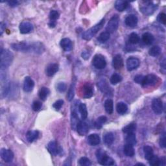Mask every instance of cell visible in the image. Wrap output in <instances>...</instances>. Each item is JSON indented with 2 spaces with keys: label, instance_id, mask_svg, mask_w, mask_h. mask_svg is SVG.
Here are the masks:
<instances>
[{
  "label": "cell",
  "instance_id": "obj_9",
  "mask_svg": "<svg viewBox=\"0 0 166 166\" xmlns=\"http://www.w3.org/2000/svg\"><path fill=\"white\" fill-rule=\"evenodd\" d=\"M158 81V77L154 75V74H149L146 76H144V81L142 83L143 87H152V86H155Z\"/></svg>",
  "mask_w": 166,
  "mask_h": 166
},
{
  "label": "cell",
  "instance_id": "obj_19",
  "mask_svg": "<svg viewBox=\"0 0 166 166\" xmlns=\"http://www.w3.org/2000/svg\"><path fill=\"white\" fill-rule=\"evenodd\" d=\"M60 46L65 51H70L72 50V48H73L72 42L71 41V40L67 38L61 40L60 42Z\"/></svg>",
  "mask_w": 166,
  "mask_h": 166
},
{
  "label": "cell",
  "instance_id": "obj_11",
  "mask_svg": "<svg viewBox=\"0 0 166 166\" xmlns=\"http://www.w3.org/2000/svg\"><path fill=\"white\" fill-rule=\"evenodd\" d=\"M76 130L80 136H85L89 131V126L85 121H80L77 125Z\"/></svg>",
  "mask_w": 166,
  "mask_h": 166
},
{
  "label": "cell",
  "instance_id": "obj_37",
  "mask_svg": "<svg viewBox=\"0 0 166 166\" xmlns=\"http://www.w3.org/2000/svg\"><path fill=\"white\" fill-rule=\"evenodd\" d=\"M122 79L123 78L120 75L118 74V73H114V74H113L111 77H110V82L112 84L115 85L120 83L122 81Z\"/></svg>",
  "mask_w": 166,
  "mask_h": 166
},
{
  "label": "cell",
  "instance_id": "obj_48",
  "mask_svg": "<svg viewBox=\"0 0 166 166\" xmlns=\"http://www.w3.org/2000/svg\"><path fill=\"white\" fill-rule=\"evenodd\" d=\"M157 20L160 23L164 24V25H165V23H166V14L165 13H160L158 16Z\"/></svg>",
  "mask_w": 166,
  "mask_h": 166
},
{
  "label": "cell",
  "instance_id": "obj_29",
  "mask_svg": "<svg viewBox=\"0 0 166 166\" xmlns=\"http://www.w3.org/2000/svg\"><path fill=\"white\" fill-rule=\"evenodd\" d=\"M104 109L108 114H112L114 111V103L110 99H108L104 102Z\"/></svg>",
  "mask_w": 166,
  "mask_h": 166
},
{
  "label": "cell",
  "instance_id": "obj_42",
  "mask_svg": "<svg viewBox=\"0 0 166 166\" xmlns=\"http://www.w3.org/2000/svg\"><path fill=\"white\" fill-rule=\"evenodd\" d=\"M149 163L152 166H159L160 165V158H159L157 156L153 155L149 160Z\"/></svg>",
  "mask_w": 166,
  "mask_h": 166
},
{
  "label": "cell",
  "instance_id": "obj_21",
  "mask_svg": "<svg viewBox=\"0 0 166 166\" xmlns=\"http://www.w3.org/2000/svg\"><path fill=\"white\" fill-rule=\"evenodd\" d=\"M79 117L77 114V111L75 110V108L73 107L72 108V111H71V127L73 129V130H75L77 124L79 122Z\"/></svg>",
  "mask_w": 166,
  "mask_h": 166
},
{
  "label": "cell",
  "instance_id": "obj_1",
  "mask_svg": "<svg viewBox=\"0 0 166 166\" xmlns=\"http://www.w3.org/2000/svg\"><path fill=\"white\" fill-rule=\"evenodd\" d=\"M14 55L8 50H2L0 57V67L1 70H5L12 64Z\"/></svg>",
  "mask_w": 166,
  "mask_h": 166
},
{
  "label": "cell",
  "instance_id": "obj_15",
  "mask_svg": "<svg viewBox=\"0 0 166 166\" xmlns=\"http://www.w3.org/2000/svg\"><path fill=\"white\" fill-rule=\"evenodd\" d=\"M34 87V82L30 77H26L23 83V90L26 92L32 91Z\"/></svg>",
  "mask_w": 166,
  "mask_h": 166
},
{
  "label": "cell",
  "instance_id": "obj_17",
  "mask_svg": "<svg viewBox=\"0 0 166 166\" xmlns=\"http://www.w3.org/2000/svg\"><path fill=\"white\" fill-rule=\"evenodd\" d=\"M112 66L115 70H121L123 66V60L120 55H116L112 60Z\"/></svg>",
  "mask_w": 166,
  "mask_h": 166
},
{
  "label": "cell",
  "instance_id": "obj_22",
  "mask_svg": "<svg viewBox=\"0 0 166 166\" xmlns=\"http://www.w3.org/2000/svg\"><path fill=\"white\" fill-rule=\"evenodd\" d=\"M101 142V138L97 134H91L88 137V143L92 146L98 145Z\"/></svg>",
  "mask_w": 166,
  "mask_h": 166
},
{
  "label": "cell",
  "instance_id": "obj_47",
  "mask_svg": "<svg viewBox=\"0 0 166 166\" xmlns=\"http://www.w3.org/2000/svg\"><path fill=\"white\" fill-rule=\"evenodd\" d=\"M57 89L58 90V91L59 92H61V93H63V92H64L66 89H67V86L64 83H59L57 84Z\"/></svg>",
  "mask_w": 166,
  "mask_h": 166
},
{
  "label": "cell",
  "instance_id": "obj_34",
  "mask_svg": "<svg viewBox=\"0 0 166 166\" xmlns=\"http://www.w3.org/2000/svg\"><path fill=\"white\" fill-rule=\"evenodd\" d=\"M98 87H99V89L102 92H103V93L106 94L110 93V88L108 87L107 83L104 81V80H102V81H101L99 83H98Z\"/></svg>",
  "mask_w": 166,
  "mask_h": 166
},
{
  "label": "cell",
  "instance_id": "obj_26",
  "mask_svg": "<svg viewBox=\"0 0 166 166\" xmlns=\"http://www.w3.org/2000/svg\"><path fill=\"white\" fill-rule=\"evenodd\" d=\"M155 40L154 36L150 33H145L142 35V41L146 45H151Z\"/></svg>",
  "mask_w": 166,
  "mask_h": 166
},
{
  "label": "cell",
  "instance_id": "obj_25",
  "mask_svg": "<svg viewBox=\"0 0 166 166\" xmlns=\"http://www.w3.org/2000/svg\"><path fill=\"white\" fill-rule=\"evenodd\" d=\"M116 110L120 115H123L127 113L128 110V107L123 102H119L116 105Z\"/></svg>",
  "mask_w": 166,
  "mask_h": 166
},
{
  "label": "cell",
  "instance_id": "obj_55",
  "mask_svg": "<svg viewBox=\"0 0 166 166\" xmlns=\"http://www.w3.org/2000/svg\"><path fill=\"white\" fill-rule=\"evenodd\" d=\"M136 165H144V164H137Z\"/></svg>",
  "mask_w": 166,
  "mask_h": 166
},
{
  "label": "cell",
  "instance_id": "obj_7",
  "mask_svg": "<svg viewBox=\"0 0 166 166\" xmlns=\"http://www.w3.org/2000/svg\"><path fill=\"white\" fill-rule=\"evenodd\" d=\"M119 18L118 15H114L110 18L106 27L107 32L109 33H113L116 31L119 26Z\"/></svg>",
  "mask_w": 166,
  "mask_h": 166
},
{
  "label": "cell",
  "instance_id": "obj_39",
  "mask_svg": "<svg viewBox=\"0 0 166 166\" xmlns=\"http://www.w3.org/2000/svg\"><path fill=\"white\" fill-rule=\"evenodd\" d=\"M107 118L106 116H104V115L100 116L97 119V121L95 122L94 125L97 128L99 129L102 127L103 125L107 121Z\"/></svg>",
  "mask_w": 166,
  "mask_h": 166
},
{
  "label": "cell",
  "instance_id": "obj_4",
  "mask_svg": "<svg viewBox=\"0 0 166 166\" xmlns=\"http://www.w3.org/2000/svg\"><path fill=\"white\" fill-rule=\"evenodd\" d=\"M11 47L14 51L20 52H30L33 51V43L32 44H29V43L25 42L14 43V44L11 45Z\"/></svg>",
  "mask_w": 166,
  "mask_h": 166
},
{
  "label": "cell",
  "instance_id": "obj_50",
  "mask_svg": "<svg viewBox=\"0 0 166 166\" xmlns=\"http://www.w3.org/2000/svg\"><path fill=\"white\" fill-rule=\"evenodd\" d=\"M160 145L161 147L162 148H165V134L164 133L162 134V136L160 138Z\"/></svg>",
  "mask_w": 166,
  "mask_h": 166
},
{
  "label": "cell",
  "instance_id": "obj_30",
  "mask_svg": "<svg viewBox=\"0 0 166 166\" xmlns=\"http://www.w3.org/2000/svg\"><path fill=\"white\" fill-rule=\"evenodd\" d=\"M114 140V136L112 132H107V134H104V136L103 137V141L104 144L110 146L111 145Z\"/></svg>",
  "mask_w": 166,
  "mask_h": 166
},
{
  "label": "cell",
  "instance_id": "obj_46",
  "mask_svg": "<svg viewBox=\"0 0 166 166\" xmlns=\"http://www.w3.org/2000/svg\"><path fill=\"white\" fill-rule=\"evenodd\" d=\"M63 104H64V101L63 99H59L53 104V107L58 111V110H59L61 108H62Z\"/></svg>",
  "mask_w": 166,
  "mask_h": 166
},
{
  "label": "cell",
  "instance_id": "obj_5",
  "mask_svg": "<svg viewBox=\"0 0 166 166\" xmlns=\"http://www.w3.org/2000/svg\"><path fill=\"white\" fill-rule=\"evenodd\" d=\"M144 4L140 7V11L145 16L152 15L157 9V6L150 2H144Z\"/></svg>",
  "mask_w": 166,
  "mask_h": 166
},
{
  "label": "cell",
  "instance_id": "obj_51",
  "mask_svg": "<svg viewBox=\"0 0 166 166\" xmlns=\"http://www.w3.org/2000/svg\"><path fill=\"white\" fill-rule=\"evenodd\" d=\"M7 3L9 5L10 7H16V6H18V4H19V2H18V1H9V2H7Z\"/></svg>",
  "mask_w": 166,
  "mask_h": 166
},
{
  "label": "cell",
  "instance_id": "obj_36",
  "mask_svg": "<svg viewBox=\"0 0 166 166\" xmlns=\"http://www.w3.org/2000/svg\"><path fill=\"white\" fill-rule=\"evenodd\" d=\"M136 130V123H130L125 126L123 128V132L125 134L134 133Z\"/></svg>",
  "mask_w": 166,
  "mask_h": 166
},
{
  "label": "cell",
  "instance_id": "obj_33",
  "mask_svg": "<svg viewBox=\"0 0 166 166\" xmlns=\"http://www.w3.org/2000/svg\"><path fill=\"white\" fill-rule=\"evenodd\" d=\"M126 144L134 146L136 144V137L134 133L127 134V136L125 138Z\"/></svg>",
  "mask_w": 166,
  "mask_h": 166
},
{
  "label": "cell",
  "instance_id": "obj_49",
  "mask_svg": "<svg viewBox=\"0 0 166 166\" xmlns=\"http://www.w3.org/2000/svg\"><path fill=\"white\" fill-rule=\"evenodd\" d=\"M144 79V76L141 75H138L134 77V81L136 82V83L140 84H142Z\"/></svg>",
  "mask_w": 166,
  "mask_h": 166
},
{
  "label": "cell",
  "instance_id": "obj_6",
  "mask_svg": "<svg viewBox=\"0 0 166 166\" xmlns=\"http://www.w3.org/2000/svg\"><path fill=\"white\" fill-rule=\"evenodd\" d=\"M92 64L98 70H103L107 66V61L105 58L102 55H95L93 60H92Z\"/></svg>",
  "mask_w": 166,
  "mask_h": 166
},
{
  "label": "cell",
  "instance_id": "obj_44",
  "mask_svg": "<svg viewBox=\"0 0 166 166\" xmlns=\"http://www.w3.org/2000/svg\"><path fill=\"white\" fill-rule=\"evenodd\" d=\"M79 164L81 166H90L91 165L90 159H88L87 157H82L80 158Z\"/></svg>",
  "mask_w": 166,
  "mask_h": 166
},
{
  "label": "cell",
  "instance_id": "obj_40",
  "mask_svg": "<svg viewBox=\"0 0 166 166\" xmlns=\"http://www.w3.org/2000/svg\"><path fill=\"white\" fill-rule=\"evenodd\" d=\"M161 48L158 46H155L152 47L149 51V54L152 57H157L160 54Z\"/></svg>",
  "mask_w": 166,
  "mask_h": 166
},
{
  "label": "cell",
  "instance_id": "obj_41",
  "mask_svg": "<svg viewBox=\"0 0 166 166\" xmlns=\"http://www.w3.org/2000/svg\"><path fill=\"white\" fill-rule=\"evenodd\" d=\"M75 83H72V84H71L70 87L69 88L68 93H67V99H68L70 101H72L73 99V97H74V95H75Z\"/></svg>",
  "mask_w": 166,
  "mask_h": 166
},
{
  "label": "cell",
  "instance_id": "obj_23",
  "mask_svg": "<svg viewBox=\"0 0 166 166\" xmlns=\"http://www.w3.org/2000/svg\"><path fill=\"white\" fill-rule=\"evenodd\" d=\"M60 14L58 13L57 10H51L50 13V26L51 27H55V26H56V21L57 20H58L59 18Z\"/></svg>",
  "mask_w": 166,
  "mask_h": 166
},
{
  "label": "cell",
  "instance_id": "obj_27",
  "mask_svg": "<svg viewBox=\"0 0 166 166\" xmlns=\"http://www.w3.org/2000/svg\"><path fill=\"white\" fill-rule=\"evenodd\" d=\"M128 5V3L127 2L118 0V1H116L115 3V8L118 11L122 12L125 10L127 8Z\"/></svg>",
  "mask_w": 166,
  "mask_h": 166
},
{
  "label": "cell",
  "instance_id": "obj_54",
  "mask_svg": "<svg viewBox=\"0 0 166 166\" xmlns=\"http://www.w3.org/2000/svg\"><path fill=\"white\" fill-rule=\"evenodd\" d=\"M160 66H161V67H162L164 70H165V59H164L161 62Z\"/></svg>",
  "mask_w": 166,
  "mask_h": 166
},
{
  "label": "cell",
  "instance_id": "obj_18",
  "mask_svg": "<svg viewBox=\"0 0 166 166\" xmlns=\"http://www.w3.org/2000/svg\"><path fill=\"white\" fill-rule=\"evenodd\" d=\"M138 19L136 15L134 14H130L127 16L125 20V23L126 26H127L129 27H134L136 26L138 23Z\"/></svg>",
  "mask_w": 166,
  "mask_h": 166
},
{
  "label": "cell",
  "instance_id": "obj_24",
  "mask_svg": "<svg viewBox=\"0 0 166 166\" xmlns=\"http://www.w3.org/2000/svg\"><path fill=\"white\" fill-rule=\"evenodd\" d=\"M39 136V132L38 131H30L26 134V138L30 143H32L37 139Z\"/></svg>",
  "mask_w": 166,
  "mask_h": 166
},
{
  "label": "cell",
  "instance_id": "obj_16",
  "mask_svg": "<svg viewBox=\"0 0 166 166\" xmlns=\"http://www.w3.org/2000/svg\"><path fill=\"white\" fill-rule=\"evenodd\" d=\"M20 31L22 34H27L33 30V26L30 23L23 22L20 24Z\"/></svg>",
  "mask_w": 166,
  "mask_h": 166
},
{
  "label": "cell",
  "instance_id": "obj_10",
  "mask_svg": "<svg viewBox=\"0 0 166 166\" xmlns=\"http://www.w3.org/2000/svg\"><path fill=\"white\" fill-rule=\"evenodd\" d=\"M152 109L156 114H161L163 111V103L160 99H154L152 101Z\"/></svg>",
  "mask_w": 166,
  "mask_h": 166
},
{
  "label": "cell",
  "instance_id": "obj_35",
  "mask_svg": "<svg viewBox=\"0 0 166 166\" xmlns=\"http://www.w3.org/2000/svg\"><path fill=\"white\" fill-rule=\"evenodd\" d=\"M144 152L145 155V158L147 160H149L154 155L153 154V149L149 145H145L144 147Z\"/></svg>",
  "mask_w": 166,
  "mask_h": 166
},
{
  "label": "cell",
  "instance_id": "obj_14",
  "mask_svg": "<svg viewBox=\"0 0 166 166\" xmlns=\"http://www.w3.org/2000/svg\"><path fill=\"white\" fill-rule=\"evenodd\" d=\"M0 155L5 162H10L14 158V153L13 151L7 149H2L0 151Z\"/></svg>",
  "mask_w": 166,
  "mask_h": 166
},
{
  "label": "cell",
  "instance_id": "obj_3",
  "mask_svg": "<svg viewBox=\"0 0 166 166\" xmlns=\"http://www.w3.org/2000/svg\"><path fill=\"white\" fill-rule=\"evenodd\" d=\"M104 19H103L99 23L96 24L94 27H91L83 34V38L85 40H90L98 33V31L103 27L104 24Z\"/></svg>",
  "mask_w": 166,
  "mask_h": 166
},
{
  "label": "cell",
  "instance_id": "obj_13",
  "mask_svg": "<svg viewBox=\"0 0 166 166\" xmlns=\"http://www.w3.org/2000/svg\"><path fill=\"white\" fill-rule=\"evenodd\" d=\"M140 60L137 58L131 57L127 60V68L128 71H132L136 70L140 66Z\"/></svg>",
  "mask_w": 166,
  "mask_h": 166
},
{
  "label": "cell",
  "instance_id": "obj_32",
  "mask_svg": "<svg viewBox=\"0 0 166 166\" xmlns=\"http://www.w3.org/2000/svg\"><path fill=\"white\" fill-rule=\"evenodd\" d=\"M50 93V91L47 87H42L38 92V96L42 101H46Z\"/></svg>",
  "mask_w": 166,
  "mask_h": 166
},
{
  "label": "cell",
  "instance_id": "obj_52",
  "mask_svg": "<svg viewBox=\"0 0 166 166\" xmlns=\"http://www.w3.org/2000/svg\"><path fill=\"white\" fill-rule=\"evenodd\" d=\"M90 54L88 53V51H84V52H83V53H82V57H83V58L84 59L87 60V59H89V57H90Z\"/></svg>",
  "mask_w": 166,
  "mask_h": 166
},
{
  "label": "cell",
  "instance_id": "obj_45",
  "mask_svg": "<svg viewBox=\"0 0 166 166\" xmlns=\"http://www.w3.org/2000/svg\"><path fill=\"white\" fill-rule=\"evenodd\" d=\"M42 104L40 101H35L33 102L32 104V108L35 112H38L40 109L42 108Z\"/></svg>",
  "mask_w": 166,
  "mask_h": 166
},
{
  "label": "cell",
  "instance_id": "obj_53",
  "mask_svg": "<svg viewBox=\"0 0 166 166\" xmlns=\"http://www.w3.org/2000/svg\"><path fill=\"white\" fill-rule=\"evenodd\" d=\"M5 28V25L3 23H1V24H0V31H1V35H2L3 31H4V29Z\"/></svg>",
  "mask_w": 166,
  "mask_h": 166
},
{
  "label": "cell",
  "instance_id": "obj_2",
  "mask_svg": "<svg viewBox=\"0 0 166 166\" xmlns=\"http://www.w3.org/2000/svg\"><path fill=\"white\" fill-rule=\"evenodd\" d=\"M96 157L97 161L102 165L110 166L115 164L114 160L109 157L107 153L102 149H98L96 152Z\"/></svg>",
  "mask_w": 166,
  "mask_h": 166
},
{
  "label": "cell",
  "instance_id": "obj_20",
  "mask_svg": "<svg viewBox=\"0 0 166 166\" xmlns=\"http://www.w3.org/2000/svg\"><path fill=\"white\" fill-rule=\"evenodd\" d=\"M59 66L58 64H56V63L50 64L46 68V75L48 77H52L59 71Z\"/></svg>",
  "mask_w": 166,
  "mask_h": 166
},
{
  "label": "cell",
  "instance_id": "obj_43",
  "mask_svg": "<svg viewBox=\"0 0 166 166\" xmlns=\"http://www.w3.org/2000/svg\"><path fill=\"white\" fill-rule=\"evenodd\" d=\"M110 36V34L107 31L103 32L101 33L100 35L99 36V37H98V40H99L101 43H104L109 40Z\"/></svg>",
  "mask_w": 166,
  "mask_h": 166
},
{
  "label": "cell",
  "instance_id": "obj_12",
  "mask_svg": "<svg viewBox=\"0 0 166 166\" xmlns=\"http://www.w3.org/2000/svg\"><path fill=\"white\" fill-rule=\"evenodd\" d=\"M83 97L85 99H88L94 95V88L89 83H86L83 85L82 88Z\"/></svg>",
  "mask_w": 166,
  "mask_h": 166
},
{
  "label": "cell",
  "instance_id": "obj_8",
  "mask_svg": "<svg viewBox=\"0 0 166 166\" xmlns=\"http://www.w3.org/2000/svg\"><path fill=\"white\" fill-rule=\"evenodd\" d=\"M47 150L49 151L52 155L57 156L62 152L63 150L61 147L58 145V144L55 141H51L48 144L47 146Z\"/></svg>",
  "mask_w": 166,
  "mask_h": 166
},
{
  "label": "cell",
  "instance_id": "obj_38",
  "mask_svg": "<svg viewBox=\"0 0 166 166\" xmlns=\"http://www.w3.org/2000/svg\"><path fill=\"white\" fill-rule=\"evenodd\" d=\"M128 42L132 44H136L140 42V36L136 33H132L129 35Z\"/></svg>",
  "mask_w": 166,
  "mask_h": 166
},
{
  "label": "cell",
  "instance_id": "obj_31",
  "mask_svg": "<svg viewBox=\"0 0 166 166\" xmlns=\"http://www.w3.org/2000/svg\"><path fill=\"white\" fill-rule=\"evenodd\" d=\"M123 152L125 153V155L128 157H132L135 155L134 146L127 144H126L124 146Z\"/></svg>",
  "mask_w": 166,
  "mask_h": 166
},
{
  "label": "cell",
  "instance_id": "obj_28",
  "mask_svg": "<svg viewBox=\"0 0 166 166\" xmlns=\"http://www.w3.org/2000/svg\"><path fill=\"white\" fill-rule=\"evenodd\" d=\"M79 111L81 114L83 120H85L88 117V110L86 104L84 103H80L79 104Z\"/></svg>",
  "mask_w": 166,
  "mask_h": 166
}]
</instances>
